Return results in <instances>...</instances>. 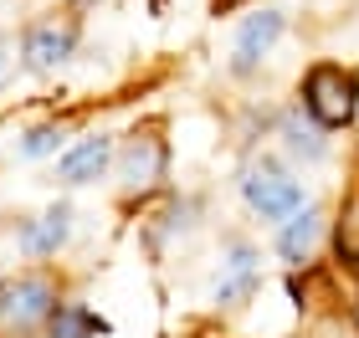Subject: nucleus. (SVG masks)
Masks as SVG:
<instances>
[{
  "label": "nucleus",
  "mask_w": 359,
  "mask_h": 338,
  "mask_svg": "<svg viewBox=\"0 0 359 338\" xmlns=\"http://www.w3.org/2000/svg\"><path fill=\"white\" fill-rule=\"evenodd\" d=\"M57 282L46 277V272H26V277H11L0 282V338H36L46 333L57 313Z\"/></svg>",
  "instance_id": "1"
},
{
  "label": "nucleus",
  "mask_w": 359,
  "mask_h": 338,
  "mask_svg": "<svg viewBox=\"0 0 359 338\" xmlns=\"http://www.w3.org/2000/svg\"><path fill=\"white\" fill-rule=\"evenodd\" d=\"M359 108V77L334 67V62H318L313 72L303 77V113L318 128H349Z\"/></svg>",
  "instance_id": "2"
},
{
  "label": "nucleus",
  "mask_w": 359,
  "mask_h": 338,
  "mask_svg": "<svg viewBox=\"0 0 359 338\" xmlns=\"http://www.w3.org/2000/svg\"><path fill=\"white\" fill-rule=\"evenodd\" d=\"M165 164H170V149L159 134H134L118 149V190L123 200H144L165 185Z\"/></svg>",
  "instance_id": "3"
},
{
  "label": "nucleus",
  "mask_w": 359,
  "mask_h": 338,
  "mask_svg": "<svg viewBox=\"0 0 359 338\" xmlns=\"http://www.w3.org/2000/svg\"><path fill=\"white\" fill-rule=\"evenodd\" d=\"M241 190H247L252 211H262L267 220H283V216H292V211H303V185L287 180V174L272 169V164H257L247 180H241Z\"/></svg>",
  "instance_id": "4"
},
{
  "label": "nucleus",
  "mask_w": 359,
  "mask_h": 338,
  "mask_svg": "<svg viewBox=\"0 0 359 338\" xmlns=\"http://www.w3.org/2000/svg\"><path fill=\"white\" fill-rule=\"evenodd\" d=\"M72 46H77V26L72 21H41V26L26 31L21 57H26L31 72H57L62 62L72 57Z\"/></svg>",
  "instance_id": "5"
},
{
  "label": "nucleus",
  "mask_w": 359,
  "mask_h": 338,
  "mask_svg": "<svg viewBox=\"0 0 359 338\" xmlns=\"http://www.w3.org/2000/svg\"><path fill=\"white\" fill-rule=\"evenodd\" d=\"M283 36V10H262V15H252L247 26H241V36H236V57H231V67L236 72H252L257 62H262L272 52V41Z\"/></svg>",
  "instance_id": "6"
},
{
  "label": "nucleus",
  "mask_w": 359,
  "mask_h": 338,
  "mask_svg": "<svg viewBox=\"0 0 359 338\" xmlns=\"http://www.w3.org/2000/svg\"><path fill=\"white\" fill-rule=\"evenodd\" d=\"M108 159H113L108 139H83L77 149L62 154V180H67V185H88V180H97V174L108 169Z\"/></svg>",
  "instance_id": "7"
},
{
  "label": "nucleus",
  "mask_w": 359,
  "mask_h": 338,
  "mask_svg": "<svg viewBox=\"0 0 359 338\" xmlns=\"http://www.w3.org/2000/svg\"><path fill=\"white\" fill-rule=\"evenodd\" d=\"M67 231H72V216H67V205H57V211H46L41 220H31L21 231V251L26 256H52L67 241Z\"/></svg>",
  "instance_id": "8"
},
{
  "label": "nucleus",
  "mask_w": 359,
  "mask_h": 338,
  "mask_svg": "<svg viewBox=\"0 0 359 338\" xmlns=\"http://www.w3.org/2000/svg\"><path fill=\"white\" fill-rule=\"evenodd\" d=\"M257 293V256L247 246H236L231 256H226V277L216 287V297L221 302H241V297H252Z\"/></svg>",
  "instance_id": "9"
},
{
  "label": "nucleus",
  "mask_w": 359,
  "mask_h": 338,
  "mask_svg": "<svg viewBox=\"0 0 359 338\" xmlns=\"http://www.w3.org/2000/svg\"><path fill=\"white\" fill-rule=\"evenodd\" d=\"M318 231H323V216H318V211H303V216L292 211V225L277 236V251H283L287 262H308V251H313Z\"/></svg>",
  "instance_id": "10"
},
{
  "label": "nucleus",
  "mask_w": 359,
  "mask_h": 338,
  "mask_svg": "<svg viewBox=\"0 0 359 338\" xmlns=\"http://www.w3.org/2000/svg\"><path fill=\"white\" fill-rule=\"evenodd\" d=\"M103 333V318L88 313L83 302H67V308L52 313V323H46V338H97Z\"/></svg>",
  "instance_id": "11"
},
{
  "label": "nucleus",
  "mask_w": 359,
  "mask_h": 338,
  "mask_svg": "<svg viewBox=\"0 0 359 338\" xmlns=\"http://www.w3.org/2000/svg\"><path fill=\"white\" fill-rule=\"evenodd\" d=\"M334 256L344 267H359V195H349L334 220Z\"/></svg>",
  "instance_id": "12"
},
{
  "label": "nucleus",
  "mask_w": 359,
  "mask_h": 338,
  "mask_svg": "<svg viewBox=\"0 0 359 338\" xmlns=\"http://www.w3.org/2000/svg\"><path fill=\"white\" fill-rule=\"evenodd\" d=\"M283 139H287V149H292V154H303V159H318V154H323V143H318V123H313V128H303L298 113H292V118L283 123Z\"/></svg>",
  "instance_id": "13"
},
{
  "label": "nucleus",
  "mask_w": 359,
  "mask_h": 338,
  "mask_svg": "<svg viewBox=\"0 0 359 338\" xmlns=\"http://www.w3.org/2000/svg\"><path fill=\"white\" fill-rule=\"evenodd\" d=\"M57 143H62V128H36V134H31V139L21 143V149H26L31 159H36V154H52Z\"/></svg>",
  "instance_id": "14"
},
{
  "label": "nucleus",
  "mask_w": 359,
  "mask_h": 338,
  "mask_svg": "<svg viewBox=\"0 0 359 338\" xmlns=\"http://www.w3.org/2000/svg\"><path fill=\"white\" fill-rule=\"evenodd\" d=\"M236 6H241V0H210V10H216V15H231Z\"/></svg>",
  "instance_id": "15"
},
{
  "label": "nucleus",
  "mask_w": 359,
  "mask_h": 338,
  "mask_svg": "<svg viewBox=\"0 0 359 338\" xmlns=\"http://www.w3.org/2000/svg\"><path fill=\"white\" fill-rule=\"evenodd\" d=\"M0 77H6V52H0Z\"/></svg>",
  "instance_id": "16"
},
{
  "label": "nucleus",
  "mask_w": 359,
  "mask_h": 338,
  "mask_svg": "<svg viewBox=\"0 0 359 338\" xmlns=\"http://www.w3.org/2000/svg\"><path fill=\"white\" fill-rule=\"evenodd\" d=\"M354 328H359V302H354Z\"/></svg>",
  "instance_id": "17"
}]
</instances>
